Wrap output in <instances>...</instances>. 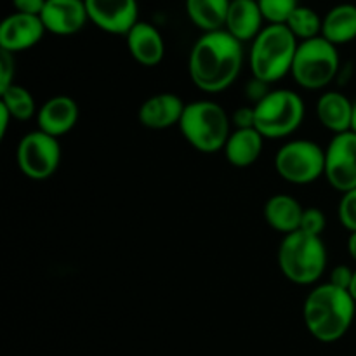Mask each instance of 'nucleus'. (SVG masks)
<instances>
[{
    "mask_svg": "<svg viewBox=\"0 0 356 356\" xmlns=\"http://www.w3.org/2000/svg\"><path fill=\"white\" fill-rule=\"evenodd\" d=\"M243 66V44L222 28L204 31L188 56V73L198 89L218 94L233 86Z\"/></svg>",
    "mask_w": 356,
    "mask_h": 356,
    "instance_id": "nucleus-1",
    "label": "nucleus"
},
{
    "mask_svg": "<svg viewBox=\"0 0 356 356\" xmlns=\"http://www.w3.org/2000/svg\"><path fill=\"white\" fill-rule=\"evenodd\" d=\"M356 315V301L350 291L334 284L316 285L306 296L302 318L308 332L320 343H336L351 329Z\"/></svg>",
    "mask_w": 356,
    "mask_h": 356,
    "instance_id": "nucleus-2",
    "label": "nucleus"
},
{
    "mask_svg": "<svg viewBox=\"0 0 356 356\" xmlns=\"http://www.w3.org/2000/svg\"><path fill=\"white\" fill-rule=\"evenodd\" d=\"M299 40L287 24L268 23L250 42V72L266 83H275L292 70Z\"/></svg>",
    "mask_w": 356,
    "mask_h": 356,
    "instance_id": "nucleus-3",
    "label": "nucleus"
},
{
    "mask_svg": "<svg viewBox=\"0 0 356 356\" xmlns=\"http://www.w3.org/2000/svg\"><path fill=\"white\" fill-rule=\"evenodd\" d=\"M327 247L322 236L309 235L302 229L287 233L278 247V268L289 282L296 285H313L327 270Z\"/></svg>",
    "mask_w": 356,
    "mask_h": 356,
    "instance_id": "nucleus-4",
    "label": "nucleus"
},
{
    "mask_svg": "<svg viewBox=\"0 0 356 356\" xmlns=\"http://www.w3.org/2000/svg\"><path fill=\"white\" fill-rule=\"evenodd\" d=\"M183 138L200 153H218L232 134V118L225 108L211 99L191 101L184 106L179 124Z\"/></svg>",
    "mask_w": 356,
    "mask_h": 356,
    "instance_id": "nucleus-5",
    "label": "nucleus"
},
{
    "mask_svg": "<svg viewBox=\"0 0 356 356\" xmlns=\"http://www.w3.org/2000/svg\"><path fill=\"white\" fill-rule=\"evenodd\" d=\"M341 58L337 45L322 35L299 42L291 75L298 86L308 90L325 89L339 75Z\"/></svg>",
    "mask_w": 356,
    "mask_h": 356,
    "instance_id": "nucleus-6",
    "label": "nucleus"
},
{
    "mask_svg": "<svg viewBox=\"0 0 356 356\" xmlns=\"http://www.w3.org/2000/svg\"><path fill=\"white\" fill-rule=\"evenodd\" d=\"M254 127L264 139H285L294 134L305 120L306 106L302 97L291 89H275L254 104Z\"/></svg>",
    "mask_w": 356,
    "mask_h": 356,
    "instance_id": "nucleus-7",
    "label": "nucleus"
},
{
    "mask_svg": "<svg viewBox=\"0 0 356 356\" xmlns=\"http://www.w3.org/2000/svg\"><path fill=\"white\" fill-rule=\"evenodd\" d=\"M275 169L287 183L312 184L325 172V149L312 139H292L275 155Z\"/></svg>",
    "mask_w": 356,
    "mask_h": 356,
    "instance_id": "nucleus-8",
    "label": "nucleus"
},
{
    "mask_svg": "<svg viewBox=\"0 0 356 356\" xmlns=\"http://www.w3.org/2000/svg\"><path fill=\"white\" fill-rule=\"evenodd\" d=\"M17 167L31 181H45L58 170L61 162V145L47 132L31 131L17 143Z\"/></svg>",
    "mask_w": 356,
    "mask_h": 356,
    "instance_id": "nucleus-9",
    "label": "nucleus"
},
{
    "mask_svg": "<svg viewBox=\"0 0 356 356\" xmlns=\"http://www.w3.org/2000/svg\"><path fill=\"white\" fill-rule=\"evenodd\" d=\"M323 177L341 193L356 188V132L346 131L334 134L325 148Z\"/></svg>",
    "mask_w": 356,
    "mask_h": 356,
    "instance_id": "nucleus-10",
    "label": "nucleus"
},
{
    "mask_svg": "<svg viewBox=\"0 0 356 356\" xmlns=\"http://www.w3.org/2000/svg\"><path fill=\"white\" fill-rule=\"evenodd\" d=\"M89 21L111 35H127L139 21L138 0H86Z\"/></svg>",
    "mask_w": 356,
    "mask_h": 356,
    "instance_id": "nucleus-11",
    "label": "nucleus"
},
{
    "mask_svg": "<svg viewBox=\"0 0 356 356\" xmlns=\"http://www.w3.org/2000/svg\"><path fill=\"white\" fill-rule=\"evenodd\" d=\"M45 26L40 16L16 13L3 17L0 24V49L9 52H23L35 47L44 38Z\"/></svg>",
    "mask_w": 356,
    "mask_h": 356,
    "instance_id": "nucleus-12",
    "label": "nucleus"
},
{
    "mask_svg": "<svg viewBox=\"0 0 356 356\" xmlns=\"http://www.w3.org/2000/svg\"><path fill=\"white\" fill-rule=\"evenodd\" d=\"M45 30L52 35H75L89 23L86 0H47L40 14Z\"/></svg>",
    "mask_w": 356,
    "mask_h": 356,
    "instance_id": "nucleus-13",
    "label": "nucleus"
},
{
    "mask_svg": "<svg viewBox=\"0 0 356 356\" xmlns=\"http://www.w3.org/2000/svg\"><path fill=\"white\" fill-rule=\"evenodd\" d=\"M125 42L134 61H138L141 66L153 68L163 61L165 42L159 28L153 26L148 21L139 19L125 35Z\"/></svg>",
    "mask_w": 356,
    "mask_h": 356,
    "instance_id": "nucleus-14",
    "label": "nucleus"
},
{
    "mask_svg": "<svg viewBox=\"0 0 356 356\" xmlns=\"http://www.w3.org/2000/svg\"><path fill=\"white\" fill-rule=\"evenodd\" d=\"M186 103L174 92H159L149 96L139 106L138 118L141 125L153 131L174 127L179 124Z\"/></svg>",
    "mask_w": 356,
    "mask_h": 356,
    "instance_id": "nucleus-15",
    "label": "nucleus"
},
{
    "mask_svg": "<svg viewBox=\"0 0 356 356\" xmlns=\"http://www.w3.org/2000/svg\"><path fill=\"white\" fill-rule=\"evenodd\" d=\"M79 104L70 96L59 94L45 101L37 111V125L40 131L61 138L68 134L79 122Z\"/></svg>",
    "mask_w": 356,
    "mask_h": 356,
    "instance_id": "nucleus-16",
    "label": "nucleus"
},
{
    "mask_svg": "<svg viewBox=\"0 0 356 356\" xmlns=\"http://www.w3.org/2000/svg\"><path fill=\"white\" fill-rule=\"evenodd\" d=\"M257 0H232L226 16L225 30L238 38L242 44L252 42L266 26Z\"/></svg>",
    "mask_w": 356,
    "mask_h": 356,
    "instance_id": "nucleus-17",
    "label": "nucleus"
},
{
    "mask_svg": "<svg viewBox=\"0 0 356 356\" xmlns=\"http://www.w3.org/2000/svg\"><path fill=\"white\" fill-rule=\"evenodd\" d=\"M263 145L264 136L256 127L235 129L229 134L222 152L229 165L236 169H247L257 162L263 153Z\"/></svg>",
    "mask_w": 356,
    "mask_h": 356,
    "instance_id": "nucleus-18",
    "label": "nucleus"
},
{
    "mask_svg": "<svg viewBox=\"0 0 356 356\" xmlns=\"http://www.w3.org/2000/svg\"><path fill=\"white\" fill-rule=\"evenodd\" d=\"M316 117L332 134L351 131L353 101L339 90H327L316 101Z\"/></svg>",
    "mask_w": 356,
    "mask_h": 356,
    "instance_id": "nucleus-19",
    "label": "nucleus"
},
{
    "mask_svg": "<svg viewBox=\"0 0 356 356\" xmlns=\"http://www.w3.org/2000/svg\"><path fill=\"white\" fill-rule=\"evenodd\" d=\"M264 221L268 222L271 229L278 233H287L296 232L301 226V218L305 207L299 204L298 198L292 195L278 193L273 197L268 198L264 204Z\"/></svg>",
    "mask_w": 356,
    "mask_h": 356,
    "instance_id": "nucleus-20",
    "label": "nucleus"
},
{
    "mask_svg": "<svg viewBox=\"0 0 356 356\" xmlns=\"http://www.w3.org/2000/svg\"><path fill=\"white\" fill-rule=\"evenodd\" d=\"M322 37L334 45H346L356 40V6L339 3L323 16Z\"/></svg>",
    "mask_w": 356,
    "mask_h": 356,
    "instance_id": "nucleus-21",
    "label": "nucleus"
},
{
    "mask_svg": "<svg viewBox=\"0 0 356 356\" xmlns=\"http://www.w3.org/2000/svg\"><path fill=\"white\" fill-rule=\"evenodd\" d=\"M232 0H186V14L202 31L222 30Z\"/></svg>",
    "mask_w": 356,
    "mask_h": 356,
    "instance_id": "nucleus-22",
    "label": "nucleus"
},
{
    "mask_svg": "<svg viewBox=\"0 0 356 356\" xmlns=\"http://www.w3.org/2000/svg\"><path fill=\"white\" fill-rule=\"evenodd\" d=\"M0 103L10 111L14 120L26 122L31 117H37V103L26 87L19 83H10L9 87L0 90Z\"/></svg>",
    "mask_w": 356,
    "mask_h": 356,
    "instance_id": "nucleus-23",
    "label": "nucleus"
},
{
    "mask_svg": "<svg viewBox=\"0 0 356 356\" xmlns=\"http://www.w3.org/2000/svg\"><path fill=\"white\" fill-rule=\"evenodd\" d=\"M285 24L296 35V38L302 42L322 35L323 17H320V14L315 9H312V7L298 6Z\"/></svg>",
    "mask_w": 356,
    "mask_h": 356,
    "instance_id": "nucleus-24",
    "label": "nucleus"
},
{
    "mask_svg": "<svg viewBox=\"0 0 356 356\" xmlns=\"http://www.w3.org/2000/svg\"><path fill=\"white\" fill-rule=\"evenodd\" d=\"M257 3L266 23L285 24L299 6V0H257Z\"/></svg>",
    "mask_w": 356,
    "mask_h": 356,
    "instance_id": "nucleus-25",
    "label": "nucleus"
},
{
    "mask_svg": "<svg viewBox=\"0 0 356 356\" xmlns=\"http://www.w3.org/2000/svg\"><path fill=\"white\" fill-rule=\"evenodd\" d=\"M337 218L348 232H356V188L343 193L337 207Z\"/></svg>",
    "mask_w": 356,
    "mask_h": 356,
    "instance_id": "nucleus-26",
    "label": "nucleus"
},
{
    "mask_svg": "<svg viewBox=\"0 0 356 356\" xmlns=\"http://www.w3.org/2000/svg\"><path fill=\"white\" fill-rule=\"evenodd\" d=\"M325 228H327V218H325V214L320 211V209H316V207L305 209L299 229L309 233V235L322 236V233L325 232Z\"/></svg>",
    "mask_w": 356,
    "mask_h": 356,
    "instance_id": "nucleus-27",
    "label": "nucleus"
},
{
    "mask_svg": "<svg viewBox=\"0 0 356 356\" xmlns=\"http://www.w3.org/2000/svg\"><path fill=\"white\" fill-rule=\"evenodd\" d=\"M16 76V58L14 52L0 49V90L14 83Z\"/></svg>",
    "mask_w": 356,
    "mask_h": 356,
    "instance_id": "nucleus-28",
    "label": "nucleus"
},
{
    "mask_svg": "<svg viewBox=\"0 0 356 356\" xmlns=\"http://www.w3.org/2000/svg\"><path fill=\"white\" fill-rule=\"evenodd\" d=\"M353 275L355 270H351L350 266H346V264H337V266L330 271L329 282L336 285V287L350 291V285L351 282H353Z\"/></svg>",
    "mask_w": 356,
    "mask_h": 356,
    "instance_id": "nucleus-29",
    "label": "nucleus"
},
{
    "mask_svg": "<svg viewBox=\"0 0 356 356\" xmlns=\"http://www.w3.org/2000/svg\"><path fill=\"white\" fill-rule=\"evenodd\" d=\"M270 90V83L263 82V80L256 79V76H252V80H249V82L245 83V97L252 104H257L261 99H264V96H266Z\"/></svg>",
    "mask_w": 356,
    "mask_h": 356,
    "instance_id": "nucleus-30",
    "label": "nucleus"
},
{
    "mask_svg": "<svg viewBox=\"0 0 356 356\" xmlns=\"http://www.w3.org/2000/svg\"><path fill=\"white\" fill-rule=\"evenodd\" d=\"M232 124L235 125V129L254 127V124H256V111H254V104L252 106H240L238 110L233 113Z\"/></svg>",
    "mask_w": 356,
    "mask_h": 356,
    "instance_id": "nucleus-31",
    "label": "nucleus"
},
{
    "mask_svg": "<svg viewBox=\"0 0 356 356\" xmlns=\"http://www.w3.org/2000/svg\"><path fill=\"white\" fill-rule=\"evenodd\" d=\"M10 2H13V7L16 13L40 16L47 0H10Z\"/></svg>",
    "mask_w": 356,
    "mask_h": 356,
    "instance_id": "nucleus-32",
    "label": "nucleus"
},
{
    "mask_svg": "<svg viewBox=\"0 0 356 356\" xmlns=\"http://www.w3.org/2000/svg\"><path fill=\"white\" fill-rule=\"evenodd\" d=\"M0 120H2L0 122V138H6L10 120H14V118L13 115H10V111L7 110L2 103H0Z\"/></svg>",
    "mask_w": 356,
    "mask_h": 356,
    "instance_id": "nucleus-33",
    "label": "nucleus"
},
{
    "mask_svg": "<svg viewBox=\"0 0 356 356\" xmlns=\"http://www.w3.org/2000/svg\"><path fill=\"white\" fill-rule=\"evenodd\" d=\"M348 252H350L351 259L356 263V232L350 233V236H348Z\"/></svg>",
    "mask_w": 356,
    "mask_h": 356,
    "instance_id": "nucleus-34",
    "label": "nucleus"
},
{
    "mask_svg": "<svg viewBox=\"0 0 356 356\" xmlns=\"http://www.w3.org/2000/svg\"><path fill=\"white\" fill-rule=\"evenodd\" d=\"M350 294L353 296V299L356 301V270H355V275H353V282H351V285H350Z\"/></svg>",
    "mask_w": 356,
    "mask_h": 356,
    "instance_id": "nucleus-35",
    "label": "nucleus"
},
{
    "mask_svg": "<svg viewBox=\"0 0 356 356\" xmlns=\"http://www.w3.org/2000/svg\"><path fill=\"white\" fill-rule=\"evenodd\" d=\"M351 131L356 132V101L353 103V117H351Z\"/></svg>",
    "mask_w": 356,
    "mask_h": 356,
    "instance_id": "nucleus-36",
    "label": "nucleus"
}]
</instances>
